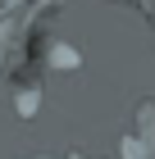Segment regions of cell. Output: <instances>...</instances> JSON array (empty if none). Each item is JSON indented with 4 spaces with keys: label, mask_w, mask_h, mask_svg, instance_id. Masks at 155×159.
<instances>
[{
    "label": "cell",
    "mask_w": 155,
    "mask_h": 159,
    "mask_svg": "<svg viewBox=\"0 0 155 159\" xmlns=\"http://www.w3.org/2000/svg\"><path fill=\"white\" fill-rule=\"evenodd\" d=\"M50 59H55V64H64V68H78V55H73V50H64V46H55V50H50Z\"/></svg>",
    "instance_id": "obj_1"
}]
</instances>
